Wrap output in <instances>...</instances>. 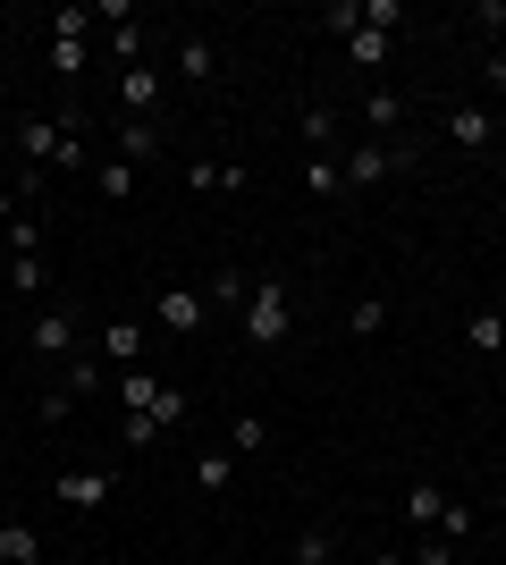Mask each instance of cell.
I'll return each instance as SVG.
<instances>
[{"label": "cell", "mask_w": 506, "mask_h": 565, "mask_svg": "<svg viewBox=\"0 0 506 565\" xmlns=\"http://www.w3.org/2000/svg\"><path fill=\"white\" fill-rule=\"evenodd\" d=\"M245 338H254V347H288L295 338V296L279 279L245 287Z\"/></svg>", "instance_id": "1"}, {"label": "cell", "mask_w": 506, "mask_h": 565, "mask_svg": "<svg viewBox=\"0 0 506 565\" xmlns=\"http://www.w3.org/2000/svg\"><path fill=\"white\" fill-rule=\"evenodd\" d=\"M18 152L43 169H85V143H76V127H51V118H18Z\"/></svg>", "instance_id": "2"}, {"label": "cell", "mask_w": 506, "mask_h": 565, "mask_svg": "<svg viewBox=\"0 0 506 565\" xmlns=\"http://www.w3.org/2000/svg\"><path fill=\"white\" fill-rule=\"evenodd\" d=\"M169 423H186V388H169V397L144 405V414H119V439H127V448H152Z\"/></svg>", "instance_id": "3"}, {"label": "cell", "mask_w": 506, "mask_h": 565, "mask_svg": "<svg viewBox=\"0 0 506 565\" xmlns=\"http://www.w3.org/2000/svg\"><path fill=\"white\" fill-rule=\"evenodd\" d=\"M152 321H161V330H203V321H212V296H194V287H169V296H152Z\"/></svg>", "instance_id": "4"}, {"label": "cell", "mask_w": 506, "mask_h": 565, "mask_svg": "<svg viewBox=\"0 0 506 565\" xmlns=\"http://www.w3.org/2000/svg\"><path fill=\"white\" fill-rule=\"evenodd\" d=\"M51 498H60L68 515H94L101 498H110V472H101V465H85V472H60V481H51Z\"/></svg>", "instance_id": "5"}, {"label": "cell", "mask_w": 506, "mask_h": 565, "mask_svg": "<svg viewBox=\"0 0 506 565\" xmlns=\"http://www.w3.org/2000/svg\"><path fill=\"white\" fill-rule=\"evenodd\" d=\"M337 169H346V186H380L388 169H406V152H388V143H355V152H337Z\"/></svg>", "instance_id": "6"}, {"label": "cell", "mask_w": 506, "mask_h": 565, "mask_svg": "<svg viewBox=\"0 0 506 565\" xmlns=\"http://www.w3.org/2000/svg\"><path fill=\"white\" fill-rule=\"evenodd\" d=\"M34 354H51V363H68V354H76V312L68 305L34 312Z\"/></svg>", "instance_id": "7"}, {"label": "cell", "mask_w": 506, "mask_h": 565, "mask_svg": "<svg viewBox=\"0 0 506 565\" xmlns=\"http://www.w3.org/2000/svg\"><path fill=\"white\" fill-rule=\"evenodd\" d=\"M119 110H127V118H152V110H161V76H152L144 60H136V68H119Z\"/></svg>", "instance_id": "8"}, {"label": "cell", "mask_w": 506, "mask_h": 565, "mask_svg": "<svg viewBox=\"0 0 506 565\" xmlns=\"http://www.w3.org/2000/svg\"><path fill=\"white\" fill-rule=\"evenodd\" d=\"M448 136H456L464 152H489V136H498V118H489V110H473V102H456V110H448Z\"/></svg>", "instance_id": "9"}, {"label": "cell", "mask_w": 506, "mask_h": 565, "mask_svg": "<svg viewBox=\"0 0 506 565\" xmlns=\"http://www.w3.org/2000/svg\"><path fill=\"white\" fill-rule=\"evenodd\" d=\"M177 76H186V85H212L219 76V43L212 34H186V43H177Z\"/></svg>", "instance_id": "10"}, {"label": "cell", "mask_w": 506, "mask_h": 565, "mask_svg": "<svg viewBox=\"0 0 506 565\" xmlns=\"http://www.w3.org/2000/svg\"><path fill=\"white\" fill-rule=\"evenodd\" d=\"M101 354H110L119 372H136V363H144V321H110V330H101Z\"/></svg>", "instance_id": "11"}, {"label": "cell", "mask_w": 506, "mask_h": 565, "mask_svg": "<svg viewBox=\"0 0 506 565\" xmlns=\"http://www.w3.org/2000/svg\"><path fill=\"white\" fill-rule=\"evenodd\" d=\"M0 565H43V532L34 523H0Z\"/></svg>", "instance_id": "12"}, {"label": "cell", "mask_w": 506, "mask_h": 565, "mask_svg": "<svg viewBox=\"0 0 506 565\" xmlns=\"http://www.w3.org/2000/svg\"><path fill=\"white\" fill-rule=\"evenodd\" d=\"M237 465H245L237 448H212V456H203V465H194V490H203V498H219V490H228V481H237Z\"/></svg>", "instance_id": "13"}, {"label": "cell", "mask_w": 506, "mask_h": 565, "mask_svg": "<svg viewBox=\"0 0 506 565\" xmlns=\"http://www.w3.org/2000/svg\"><path fill=\"white\" fill-rule=\"evenodd\" d=\"M304 194H313V203L346 194V169H337V152H313V161H304Z\"/></svg>", "instance_id": "14"}, {"label": "cell", "mask_w": 506, "mask_h": 565, "mask_svg": "<svg viewBox=\"0 0 506 565\" xmlns=\"http://www.w3.org/2000/svg\"><path fill=\"white\" fill-rule=\"evenodd\" d=\"M464 347H473V354H498V347H506V312H498V305H482L473 321H464Z\"/></svg>", "instance_id": "15"}, {"label": "cell", "mask_w": 506, "mask_h": 565, "mask_svg": "<svg viewBox=\"0 0 506 565\" xmlns=\"http://www.w3.org/2000/svg\"><path fill=\"white\" fill-rule=\"evenodd\" d=\"M388 43H397V34H380V25H355V34H346V60H355V68H388Z\"/></svg>", "instance_id": "16"}, {"label": "cell", "mask_w": 506, "mask_h": 565, "mask_svg": "<svg viewBox=\"0 0 506 565\" xmlns=\"http://www.w3.org/2000/svg\"><path fill=\"white\" fill-rule=\"evenodd\" d=\"M406 515L422 523V532H439V515H448V490H439V481H413V490H406Z\"/></svg>", "instance_id": "17"}, {"label": "cell", "mask_w": 506, "mask_h": 565, "mask_svg": "<svg viewBox=\"0 0 506 565\" xmlns=\"http://www.w3.org/2000/svg\"><path fill=\"white\" fill-rule=\"evenodd\" d=\"M161 397H169V388L144 372V363H136V372H119V405H127V414H144V405H161Z\"/></svg>", "instance_id": "18"}, {"label": "cell", "mask_w": 506, "mask_h": 565, "mask_svg": "<svg viewBox=\"0 0 506 565\" xmlns=\"http://www.w3.org/2000/svg\"><path fill=\"white\" fill-rule=\"evenodd\" d=\"M152 152H161V127H152V118H127L119 127V161H152Z\"/></svg>", "instance_id": "19"}, {"label": "cell", "mask_w": 506, "mask_h": 565, "mask_svg": "<svg viewBox=\"0 0 506 565\" xmlns=\"http://www.w3.org/2000/svg\"><path fill=\"white\" fill-rule=\"evenodd\" d=\"M9 287H18V296H43V287H51V262L43 254H9Z\"/></svg>", "instance_id": "20"}, {"label": "cell", "mask_w": 506, "mask_h": 565, "mask_svg": "<svg viewBox=\"0 0 506 565\" xmlns=\"http://www.w3.org/2000/svg\"><path fill=\"white\" fill-rule=\"evenodd\" d=\"M304 143H313V152H337V110H330V102L304 110Z\"/></svg>", "instance_id": "21"}, {"label": "cell", "mask_w": 506, "mask_h": 565, "mask_svg": "<svg viewBox=\"0 0 506 565\" xmlns=\"http://www.w3.org/2000/svg\"><path fill=\"white\" fill-rule=\"evenodd\" d=\"M346 330H355V338H380V330H388V305H380V296H355V312H346Z\"/></svg>", "instance_id": "22"}, {"label": "cell", "mask_w": 506, "mask_h": 565, "mask_svg": "<svg viewBox=\"0 0 506 565\" xmlns=\"http://www.w3.org/2000/svg\"><path fill=\"white\" fill-rule=\"evenodd\" d=\"M228 448H237V456H262V448H270V423H254V414H237V423H228Z\"/></svg>", "instance_id": "23"}, {"label": "cell", "mask_w": 506, "mask_h": 565, "mask_svg": "<svg viewBox=\"0 0 506 565\" xmlns=\"http://www.w3.org/2000/svg\"><path fill=\"white\" fill-rule=\"evenodd\" d=\"M94 34V9H51V43H85Z\"/></svg>", "instance_id": "24"}, {"label": "cell", "mask_w": 506, "mask_h": 565, "mask_svg": "<svg viewBox=\"0 0 506 565\" xmlns=\"http://www.w3.org/2000/svg\"><path fill=\"white\" fill-rule=\"evenodd\" d=\"M355 25H363V0H330V9H321V34H337V43H346Z\"/></svg>", "instance_id": "25"}, {"label": "cell", "mask_w": 506, "mask_h": 565, "mask_svg": "<svg viewBox=\"0 0 506 565\" xmlns=\"http://www.w3.org/2000/svg\"><path fill=\"white\" fill-rule=\"evenodd\" d=\"M473 523H482V515H473L464 498H448V515H439V541H473Z\"/></svg>", "instance_id": "26"}, {"label": "cell", "mask_w": 506, "mask_h": 565, "mask_svg": "<svg viewBox=\"0 0 506 565\" xmlns=\"http://www.w3.org/2000/svg\"><path fill=\"white\" fill-rule=\"evenodd\" d=\"M101 194L127 203V194H136V161H101Z\"/></svg>", "instance_id": "27"}, {"label": "cell", "mask_w": 506, "mask_h": 565, "mask_svg": "<svg viewBox=\"0 0 506 565\" xmlns=\"http://www.w3.org/2000/svg\"><path fill=\"white\" fill-rule=\"evenodd\" d=\"M60 388H76V397H94V388H101V363H85V354H68V380H60Z\"/></svg>", "instance_id": "28"}, {"label": "cell", "mask_w": 506, "mask_h": 565, "mask_svg": "<svg viewBox=\"0 0 506 565\" xmlns=\"http://www.w3.org/2000/svg\"><path fill=\"white\" fill-rule=\"evenodd\" d=\"M330 557H337L330 532H304V541H295V565H330Z\"/></svg>", "instance_id": "29"}, {"label": "cell", "mask_w": 506, "mask_h": 565, "mask_svg": "<svg viewBox=\"0 0 506 565\" xmlns=\"http://www.w3.org/2000/svg\"><path fill=\"white\" fill-rule=\"evenodd\" d=\"M9 254H43V228H34V220H25V212L9 220Z\"/></svg>", "instance_id": "30"}, {"label": "cell", "mask_w": 506, "mask_h": 565, "mask_svg": "<svg viewBox=\"0 0 506 565\" xmlns=\"http://www.w3.org/2000/svg\"><path fill=\"white\" fill-rule=\"evenodd\" d=\"M363 118H372V127H397V118H406V102H397V94H372V102H363Z\"/></svg>", "instance_id": "31"}, {"label": "cell", "mask_w": 506, "mask_h": 565, "mask_svg": "<svg viewBox=\"0 0 506 565\" xmlns=\"http://www.w3.org/2000/svg\"><path fill=\"white\" fill-rule=\"evenodd\" d=\"M406 565H456V541H439V532H431V541L413 548V557H406Z\"/></svg>", "instance_id": "32"}, {"label": "cell", "mask_w": 506, "mask_h": 565, "mask_svg": "<svg viewBox=\"0 0 506 565\" xmlns=\"http://www.w3.org/2000/svg\"><path fill=\"white\" fill-rule=\"evenodd\" d=\"M51 68H60V76H85V43H51Z\"/></svg>", "instance_id": "33"}, {"label": "cell", "mask_w": 506, "mask_h": 565, "mask_svg": "<svg viewBox=\"0 0 506 565\" xmlns=\"http://www.w3.org/2000/svg\"><path fill=\"white\" fill-rule=\"evenodd\" d=\"M76 414V388H43V423H68Z\"/></svg>", "instance_id": "34"}, {"label": "cell", "mask_w": 506, "mask_h": 565, "mask_svg": "<svg viewBox=\"0 0 506 565\" xmlns=\"http://www.w3.org/2000/svg\"><path fill=\"white\" fill-rule=\"evenodd\" d=\"M212 305H237L245 312V279H237V270H219V279H212Z\"/></svg>", "instance_id": "35"}, {"label": "cell", "mask_w": 506, "mask_h": 565, "mask_svg": "<svg viewBox=\"0 0 506 565\" xmlns=\"http://www.w3.org/2000/svg\"><path fill=\"white\" fill-rule=\"evenodd\" d=\"M18 212H25V194H9V186H0V228H9Z\"/></svg>", "instance_id": "36"}, {"label": "cell", "mask_w": 506, "mask_h": 565, "mask_svg": "<svg viewBox=\"0 0 506 565\" xmlns=\"http://www.w3.org/2000/svg\"><path fill=\"white\" fill-rule=\"evenodd\" d=\"M489 94H498V110H506V60H489Z\"/></svg>", "instance_id": "37"}, {"label": "cell", "mask_w": 506, "mask_h": 565, "mask_svg": "<svg viewBox=\"0 0 506 565\" xmlns=\"http://www.w3.org/2000/svg\"><path fill=\"white\" fill-rule=\"evenodd\" d=\"M372 565H406V557H372Z\"/></svg>", "instance_id": "38"}]
</instances>
